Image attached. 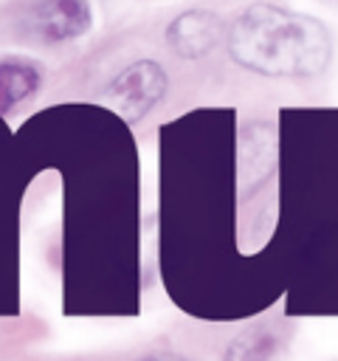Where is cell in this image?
I'll return each mask as SVG.
<instances>
[{"instance_id": "6da1fadb", "label": "cell", "mask_w": 338, "mask_h": 361, "mask_svg": "<svg viewBox=\"0 0 338 361\" xmlns=\"http://www.w3.org/2000/svg\"><path fill=\"white\" fill-rule=\"evenodd\" d=\"M231 56L265 76H313L330 62L327 28L304 14L276 6H251L228 37Z\"/></svg>"}, {"instance_id": "7a4b0ae2", "label": "cell", "mask_w": 338, "mask_h": 361, "mask_svg": "<svg viewBox=\"0 0 338 361\" xmlns=\"http://www.w3.org/2000/svg\"><path fill=\"white\" fill-rule=\"evenodd\" d=\"M166 90V73L158 62L141 59L124 68L104 90V102L130 124L144 118Z\"/></svg>"}, {"instance_id": "3957f363", "label": "cell", "mask_w": 338, "mask_h": 361, "mask_svg": "<svg viewBox=\"0 0 338 361\" xmlns=\"http://www.w3.org/2000/svg\"><path fill=\"white\" fill-rule=\"evenodd\" d=\"M87 0H39L28 11V28L45 42H62L82 37L90 28Z\"/></svg>"}, {"instance_id": "277c9868", "label": "cell", "mask_w": 338, "mask_h": 361, "mask_svg": "<svg viewBox=\"0 0 338 361\" xmlns=\"http://www.w3.org/2000/svg\"><path fill=\"white\" fill-rule=\"evenodd\" d=\"M166 39L175 54L186 59L203 56L220 39V20L211 11H186L172 20V25L166 28Z\"/></svg>"}, {"instance_id": "5b68a950", "label": "cell", "mask_w": 338, "mask_h": 361, "mask_svg": "<svg viewBox=\"0 0 338 361\" xmlns=\"http://www.w3.org/2000/svg\"><path fill=\"white\" fill-rule=\"evenodd\" d=\"M39 85V71L23 59H3L0 62V113L14 110L25 102Z\"/></svg>"}, {"instance_id": "8992f818", "label": "cell", "mask_w": 338, "mask_h": 361, "mask_svg": "<svg viewBox=\"0 0 338 361\" xmlns=\"http://www.w3.org/2000/svg\"><path fill=\"white\" fill-rule=\"evenodd\" d=\"M273 347H276L273 333L265 330V327H254V330L242 333V336L231 344L225 361H270Z\"/></svg>"}, {"instance_id": "52a82bcc", "label": "cell", "mask_w": 338, "mask_h": 361, "mask_svg": "<svg viewBox=\"0 0 338 361\" xmlns=\"http://www.w3.org/2000/svg\"><path fill=\"white\" fill-rule=\"evenodd\" d=\"M144 361H183L177 355H155V358H144Z\"/></svg>"}]
</instances>
